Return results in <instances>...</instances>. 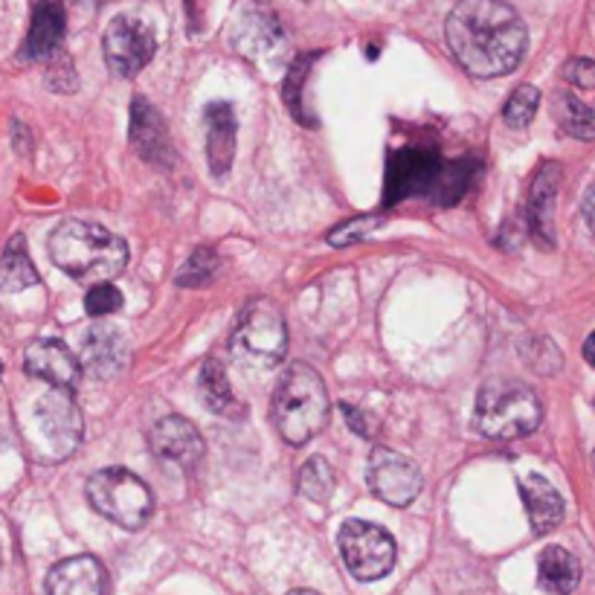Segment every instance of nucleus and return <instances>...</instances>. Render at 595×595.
Listing matches in <instances>:
<instances>
[{
  "label": "nucleus",
  "mask_w": 595,
  "mask_h": 595,
  "mask_svg": "<svg viewBox=\"0 0 595 595\" xmlns=\"http://www.w3.org/2000/svg\"><path fill=\"white\" fill-rule=\"evenodd\" d=\"M288 351V326L270 300L250 302L230 334V355L247 369H273Z\"/></svg>",
  "instance_id": "5"
},
{
  "label": "nucleus",
  "mask_w": 595,
  "mask_h": 595,
  "mask_svg": "<svg viewBox=\"0 0 595 595\" xmlns=\"http://www.w3.org/2000/svg\"><path fill=\"white\" fill-rule=\"evenodd\" d=\"M270 419L288 445H309L328 419L326 383L309 364L288 366L270 398Z\"/></svg>",
  "instance_id": "3"
},
{
  "label": "nucleus",
  "mask_w": 595,
  "mask_h": 595,
  "mask_svg": "<svg viewBox=\"0 0 595 595\" xmlns=\"http://www.w3.org/2000/svg\"><path fill=\"white\" fill-rule=\"evenodd\" d=\"M67 30V18H64V7L58 0H41L35 12H32V24L26 32L24 58L30 62H44V58L56 56L58 44Z\"/></svg>",
  "instance_id": "18"
},
{
  "label": "nucleus",
  "mask_w": 595,
  "mask_h": 595,
  "mask_svg": "<svg viewBox=\"0 0 595 595\" xmlns=\"http://www.w3.org/2000/svg\"><path fill=\"white\" fill-rule=\"evenodd\" d=\"M50 259L82 282H111L128 264V245L99 224L62 221L47 241Z\"/></svg>",
  "instance_id": "2"
},
{
  "label": "nucleus",
  "mask_w": 595,
  "mask_h": 595,
  "mask_svg": "<svg viewBox=\"0 0 595 595\" xmlns=\"http://www.w3.org/2000/svg\"><path fill=\"white\" fill-rule=\"evenodd\" d=\"M35 421H39L41 433L47 436L50 447L62 456H71L82 445V433H85V421H82L79 407L71 398L67 389H53L35 404Z\"/></svg>",
  "instance_id": "11"
},
{
  "label": "nucleus",
  "mask_w": 595,
  "mask_h": 595,
  "mask_svg": "<svg viewBox=\"0 0 595 595\" xmlns=\"http://www.w3.org/2000/svg\"><path fill=\"white\" fill-rule=\"evenodd\" d=\"M520 497H523L529 523L538 534H547L564 520V497L543 476H526L520 479Z\"/></svg>",
  "instance_id": "20"
},
{
  "label": "nucleus",
  "mask_w": 595,
  "mask_h": 595,
  "mask_svg": "<svg viewBox=\"0 0 595 595\" xmlns=\"http://www.w3.org/2000/svg\"><path fill=\"white\" fill-rule=\"evenodd\" d=\"M581 213L587 218V227L595 232V183L587 190L584 201H581Z\"/></svg>",
  "instance_id": "33"
},
{
  "label": "nucleus",
  "mask_w": 595,
  "mask_h": 595,
  "mask_svg": "<svg viewBox=\"0 0 595 595\" xmlns=\"http://www.w3.org/2000/svg\"><path fill=\"white\" fill-rule=\"evenodd\" d=\"M564 79L575 88H595V62L593 58H572L564 67Z\"/></svg>",
  "instance_id": "31"
},
{
  "label": "nucleus",
  "mask_w": 595,
  "mask_h": 595,
  "mask_svg": "<svg viewBox=\"0 0 595 595\" xmlns=\"http://www.w3.org/2000/svg\"><path fill=\"white\" fill-rule=\"evenodd\" d=\"M39 270H35L30 253H26L24 236H15L0 256V291L3 294H18V291H26V288L39 285Z\"/></svg>",
  "instance_id": "22"
},
{
  "label": "nucleus",
  "mask_w": 595,
  "mask_h": 595,
  "mask_svg": "<svg viewBox=\"0 0 595 595\" xmlns=\"http://www.w3.org/2000/svg\"><path fill=\"white\" fill-rule=\"evenodd\" d=\"M288 595H320V593H311V589H294V593Z\"/></svg>",
  "instance_id": "35"
},
{
  "label": "nucleus",
  "mask_w": 595,
  "mask_h": 595,
  "mask_svg": "<svg viewBox=\"0 0 595 595\" xmlns=\"http://www.w3.org/2000/svg\"><path fill=\"white\" fill-rule=\"evenodd\" d=\"M47 595H108V572L94 555H76L47 575Z\"/></svg>",
  "instance_id": "17"
},
{
  "label": "nucleus",
  "mask_w": 595,
  "mask_h": 595,
  "mask_svg": "<svg viewBox=\"0 0 595 595\" xmlns=\"http://www.w3.org/2000/svg\"><path fill=\"white\" fill-rule=\"evenodd\" d=\"M476 172H479V163H476V160L445 163L442 172H439L436 183H433V190H430V198L436 201L439 207H453V204H459L462 195H465L470 183H474Z\"/></svg>",
  "instance_id": "23"
},
{
  "label": "nucleus",
  "mask_w": 595,
  "mask_h": 595,
  "mask_svg": "<svg viewBox=\"0 0 595 595\" xmlns=\"http://www.w3.org/2000/svg\"><path fill=\"white\" fill-rule=\"evenodd\" d=\"M296 488L305 500L326 502L334 491V470L323 456H311L300 468L296 476Z\"/></svg>",
  "instance_id": "26"
},
{
  "label": "nucleus",
  "mask_w": 595,
  "mask_h": 595,
  "mask_svg": "<svg viewBox=\"0 0 595 595\" xmlns=\"http://www.w3.org/2000/svg\"><path fill=\"white\" fill-rule=\"evenodd\" d=\"M151 453L158 459L177 465L183 470H192L204 459V439H201L198 428L183 415H166L160 419L149 433Z\"/></svg>",
  "instance_id": "12"
},
{
  "label": "nucleus",
  "mask_w": 595,
  "mask_h": 595,
  "mask_svg": "<svg viewBox=\"0 0 595 595\" xmlns=\"http://www.w3.org/2000/svg\"><path fill=\"white\" fill-rule=\"evenodd\" d=\"M26 375L50 383L53 389H67L71 392L79 383L82 364L71 355V349L58 340H35L24 351Z\"/></svg>",
  "instance_id": "14"
},
{
  "label": "nucleus",
  "mask_w": 595,
  "mask_h": 595,
  "mask_svg": "<svg viewBox=\"0 0 595 595\" xmlns=\"http://www.w3.org/2000/svg\"><path fill=\"white\" fill-rule=\"evenodd\" d=\"M207 122V158L215 177H224L230 172L236 158V113L232 105L213 102L204 113Z\"/></svg>",
  "instance_id": "19"
},
{
  "label": "nucleus",
  "mask_w": 595,
  "mask_h": 595,
  "mask_svg": "<svg viewBox=\"0 0 595 595\" xmlns=\"http://www.w3.org/2000/svg\"><path fill=\"white\" fill-rule=\"evenodd\" d=\"M221 270V256L215 253L213 247H198L195 253L186 259V264L177 273V285L181 288H204L209 285Z\"/></svg>",
  "instance_id": "27"
},
{
  "label": "nucleus",
  "mask_w": 595,
  "mask_h": 595,
  "mask_svg": "<svg viewBox=\"0 0 595 595\" xmlns=\"http://www.w3.org/2000/svg\"><path fill=\"white\" fill-rule=\"evenodd\" d=\"M381 224H383L381 215H360V218H351V221L340 224V227H334V230L328 232V245L334 247L355 245V241H360V238H366L369 232L378 230Z\"/></svg>",
  "instance_id": "29"
},
{
  "label": "nucleus",
  "mask_w": 595,
  "mask_h": 595,
  "mask_svg": "<svg viewBox=\"0 0 595 595\" xmlns=\"http://www.w3.org/2000/svg\"><path fill=\"white\" fill-rule=\"evenodd\" d=\"M561 166L543 163L529 190V230L540 247H555V198L561 190Z\"/></svg>",
  "instance_id": "16"
},
{
  "label": "nucleus",
  "mask_w": 595,
  "mask_h": 595,
  "mask_svg": "<svg viewBox=\"0 0 595 595\" xmlns=\"http://www.w3.org/2000/svg\"><path fill=\"white\" fill-rule=\"evenodd\" d=\"M343 413H346V421H349V428L355 430L360 439H375L378 433V424L372 421V415H366L364 410H357L351 404H343Z\"/></svg>",
  "instance_id": "32"
},
{
  "label": "nucleus",
  "mask_w": 595,
  "mask_h": 595,
  "mask_svg": "<svg viewBox=\"0 0 595 595\" xmlns=\"http://www.w3.org/2000/svg\"><path fill=\"white\" fill-rule=\"evenodd\" d=\"M122 309V294H119L117 288L111 282H94V288L85 296V311H88L90 317H111L113 311Z\"/></svg>",
  "instance_id": "30"
},
{
  "label": "nucleus",
  "mask_w": 595,
  "mask_h": 595,
  "mask_svg": "<svg viewBox=\"0 0 595 595\" xmlns=\"http://www.w3.org/2000/svg\"><path fill=\"white\" fill-rule=\"evenodd\" d=\"M131 145L140 151V158L154 166L175 163V149L169 140L166 122L151 108L145 96H134V102H131Z\"/></svg>",
  "instance_id": "15"
},
{
  "label": "nucleus",
  "mask_w": 595,
  "mask_h": 595,
  "mask_svg": "<svg viewBox=\"0 0 595 595\" xmlns=\"http://www.w3.org/2000/svg\"><path fill=\"white\" fill-rule=\"evenodd\" d=\"M198 383L204 404H207L215 415H230L232 410H236V396H232L230 378H227L224 366L218 364L215 357H209L207 364L201 366Z\"/></svg>",
  "instance_id": "24"
},
{
  "label": "nucleus",
  "mask_w": 595,
  "mask_h": 595,
  "mask_svg": "<svg viewBox=\"0 0 595 595\" xmlns=\"http://www.w3.org/2000/svg\"><path fill=\"white\" fill-rule=\"evenodd\" d=\"M538 581L547 593L570 595L578 587L581 581V564L578 558L566 552L564 547H547L540 552L538 561Z\"/></svg>",
  "instance_id": "21"
},
{
  "label": "nucleus",
  "mask_w": 595,
  "mask_h": 595,
  "mask_svg": "<svg viewBox=\"0 0 595 595\" xmlns=\"http://www.w3.org/2000/svg\"><path fill=\"white\" fill-rule=\"evenodd\" d=\"M447 47L462 71L497 79L523 62L529 32L506 0H459L445 24Z\"/></svg>",
  "instance_id": "1"
},
{
  "label": "nucleus",
  "mask_w": 595,
  "mask_h": 595,
  "mask_svg": "<svg viewBox=\"0 0 595 595\" xmlns=\"http://www.w3.org/2000/svg\"><path fill=\"white\" fill-rule=\"evenodd\" d=\"M543 419V404L538 392L520 381H488L476 396L474 428L485 439L511 442L534 433Z\"/></svg>",
  "instance_id": "4"
},
{
  "label": "nucleus",
  "mask_w": 595,
  "mask_h": 595,
  "mask_svg": "<svg viewBox=\"0 0 595 595\" xmlns=\"http://www.w3.org/2000/svg\"><path fill=\"white\" fill-rule=\"evenodd\" d=\"M555 119L570 137L578 140H595V111L584 105L575 94L564 90L555 96Z\"/></svg>",
  "instance_id": "25"
},
{
  "label": "nucleus",
  "mask_w": 595,
  "mask_h": 595,
  "mask_svg": "<svg viewBox=\"0 0 595 595\" xmlns=\"http://www.w3.org/2000/svg\"><path fill=\"white\" fill-rule=\"evenodd\" d=\"M540 108V90L534 85H520L515 94L508 96L506 108H502V119L511 128H526L534 119Z\"/></svg>",
  "instance_id": "28"
},
{
  "label": "nucleus",
  "mask_w": 595,
  "mask_h": 595,
  "mask_svg": "<svg viewBox=\"0 0 595 595\" xmlns=\"http://www.w3.org/2000/svg\"><path fill=\"white\" fill-rule=\"evenodd\" d=\"M88 502L96 515L137 532L149 523L151 491L149 485L126 468H102L88 479Z\"/></svg>",
  "instance_id": "6"
},
{
  "label": "nucleus",
  "mask_w": 595,
  "mask_h": 595,
  "mask_svg": "<svg viewBox=\"0 0 595 595\" xmlns=\"http://www.w3.org/2000/svg\"><path fill=\"white\" fill-rule=\"evenodd\" d=\"M105 62L117 76L122 79H134L137 73L143 71L145 64L151 62L154 50H158V39L145 21L131 15L113 18L108 30H105Z\"/></svg>",
  "instance_id": "8"
},
{
  "label": "nucleus",
  "mask_w": 595,
  "mask_h": 595,
  "mask_svg": "<svg viewBox=\"0 0 595 595\" xmlns=\"http://www.w3.org/2000/svg\"><path fill=\"white\" fill-rule=\"evenodd\" d=\"M584 357H587L589 366H595V332L589 334L587 343H584Z\"/></svg>",
  "instance_id": "34"
},
{
  "label": "nucleus",
  "mask_w": 595,
  "mask_h": 595,
  "mask_svg": "<svg viewBox=\"0 0 595 595\" xmlns=\"http://www.w3.org/2000/svg\"><path fill=\"white\" fill-rule=\"evenodd\" d=\"M343 564L357 581H381L396 566V540L381 526L366 520H346L340 526Z\"/></svg>",
  "instance_id": "7"
},
{
  "label": "nucleus",
  "mask_w": 595,
  "mask_h": 595,
  "mask_svg": "<svg viewBox=\"0 0 595 595\" xmlns=\"http://www.w3.org/2000/svg\"><path fill=\"white\" fill-rule=\"evenodd\" d=\"M366 483L378 500L404 508L421 494V470L401 453L389 451V447H375L366 462Z\"/></svg>",
  "instance_id": "10"
},
{
  "label": "nucleus",
  "mask_w": 595,
  "mask_h": 595,
  "mask_svg": "<svg viewBox=\"0 0 595 595\" xmlns=\"http://www.w3.org/2000/svg\"><path fill=\"white\" fill-rule=\"evenodd\" d=\"M445 166V160L439 158V151L410 145V149L396 151L387 163V190H383V204L392 207L398 201L410 195H428L436 183L439 172Z\"/></svg>",
  "instance_id": "9"
},
{
  "label": "nucleus",
  "mask_w": 595,
  "mask_h": 595,
  "mask_svg": "<svg viewBox=\"0 0 595 595\" xmlns=\"http://www.w3.org/2000/svg\"><path fill=\"white\" fill-rule=\"evenodd\" d=\"M0 372H3V364H0Z\"/></svg>",
  "instance_id": "36"
},
{
  "label": "nucleus",
  "mask_w": 595,
  "mask_h": 595,
  "mask_svg": "<svg viewBox=\"0 0 595 595\" xmlns=\"http://www.w3.org/2000/svg\"><path fill=\"white\" fill-rule=\"evenodd\" d=\"M131 349H128L126 334L113 328L111 323H96L88 328L85 340H82V369L99 381L117 378L126 372Z\"/></svg>",
  "instance_id": "13"
}]
</instances>
